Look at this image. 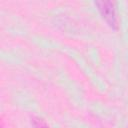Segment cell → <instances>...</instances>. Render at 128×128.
I'll return each instance as SVG.
<instances>
[{
  "instance_id": "obj_1",
  "label": "cell",
  "mask_w": 128,
  "mask_h": 128,
  "mask_svg": "<svg viewBox=\"0 0 128 128\" xmlns=\"http://www.w3.org/2000/svg\"><path fill=\"white\" fill-rule=\"evenodd\" d=\"M95 5L101 17L108 24V26L114 30H118L119 22H118L117 11H116L114 2L107 1V0H101V1H96Z\"/></svg>"
},
{
  "instance_id": "obj_2",
  "label": "cell",
  "mask_w": 128,
  "mask_h": 128,
  "mask_svg": "<svg viewBox=\"0 0 128 128\" xmlns=\"http://www.w3.org/2000/svg\"><path fill=\"white\" fill-rule=\"evenodd\" d=\"M31 124L33 128H50L42 118L36 117V116L31 117Z\"/></svg>"
}]
</instances>
